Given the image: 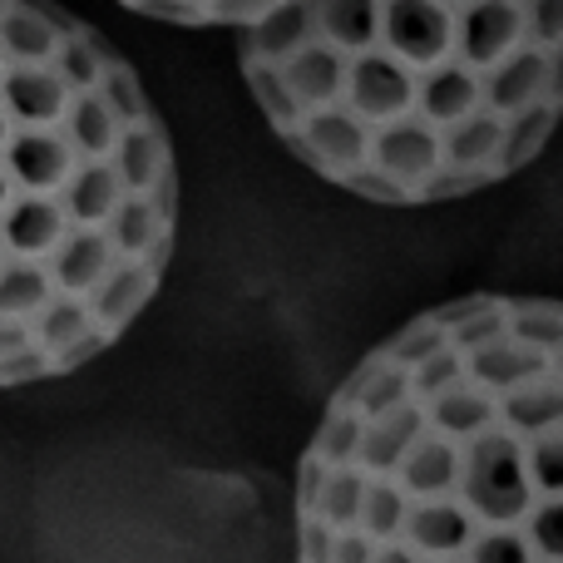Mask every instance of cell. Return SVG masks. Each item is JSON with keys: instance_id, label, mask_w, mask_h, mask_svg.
Returning <instances> with one entry per match:
<instances>
[{"instance_id": "6da1fadb", "label": "cell", "mask_w": 563, "mask_h": 563, "mask_svg": "<svg viewBox=\"0 0 563 563\" xmlns=\"http://www.w3.org/2000/svg\"><path fill=\"white\" fill-rule=\"evenodd\" d=\"M563 317L479 291L351 366L297 470V563H563Z\"/></svg>"}, {"instance_id": "7a4b0ae2", "label": "cell", "mask_w": 563, "mask_h": 563, "mask_svg": "<svg viewBox=\"0 0 563 563\" xmlns=\"http://www.w3.org/2000/svg\"><path fill=\"white\" fill-rule=\"evenodd\" d=\"M291 158L386 208L470 198L554 134L563 0H291L238 40Z\"/></svg>"}, {"instance_id": "3957f363", "label": "cell", "mask_w": 563, "mask_h": 563, "mask_svg": "<svg viewBox=\"0 0 563 563\" xmlns=\"http://www.w3.org/2000/svg\"><path fill=\"white\" fill-rule=\"evenodd\" d=\"M174 243V144L129 59L59 0H0V390L104 356Z\"/></svg>"}, {"instance_id": "277c9868", "label": "cell", "mask_w": 563, "mask_h": 563, "mask_svg": "<svg viewBox=\"0 0 563 563\" xmlns=\"http://www.w3.org/2000/svg\"><path fill=\"white\" fill-rule=\"evenodd\" d=\"M119 5L139 10L148 20H168V25H233L253 30L287 10L291 0H119Z\"/></svg>"}]
</instances>
